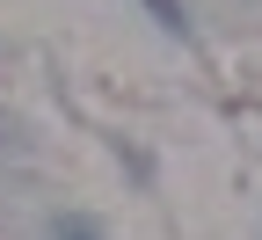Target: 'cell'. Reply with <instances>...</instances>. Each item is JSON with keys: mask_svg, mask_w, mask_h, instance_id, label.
<instances>
[{"mask_svg": "<svg viewBox=\"0 0 262 240\" xmlns=\"http://www.w3.org/2000/svg\"><path fill=\"white\" fill-rule=\"evenodd\" d=\"M51 240H102V233H95V226H88V219H66V226H58V233H51Z\"/></svg>", "mask_w": 262, "mask_h": 240, "instance_id": "1", "label": "cell"}, {"mask_svg": "<svg viewBox=\"0 0 262 240\" xmlns=\"http://www.w3.org/2000/svg\"><path fill=\"white\" fill-rule=\"evenodd\" d=\"M146 8H153L160 22H168V29H182V8H175V0H146Z\"/></svg>", "mask_w": 262, "mask_h": 240, "instance_id": "2", "label": "cell"}]
</instances>
